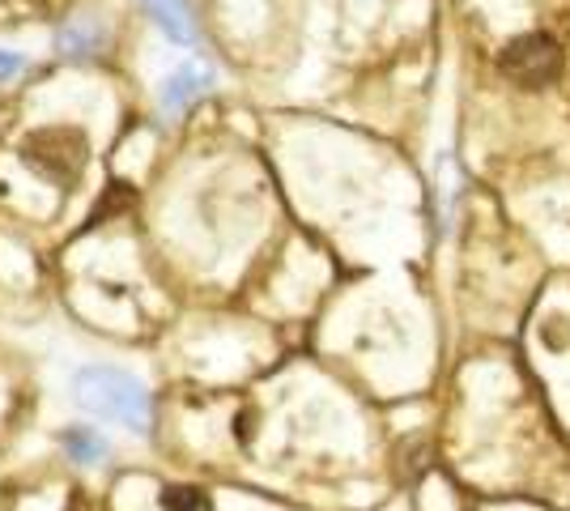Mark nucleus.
<instances>
[{
	"label": "nucleus",
	"mask_w": 570,
	"mask_h": 511,
	"mask_svg": "<svg viewBox=\"0 0 570 511\" xmlns=\"http://www.w3.org/2000/svg\"><path fill=\"white\" fill-rule=\"evenodd\" d=\"M22 163L56 188H77L86 167H90V137L81 128H69V124L35 128L22 141Z\"/></svg>",
	"instance_id": "2"
},
{
	"label": "nucleus",
	"mask_w": 570,
	"mask_h": 511,
	"mask_svg": "<svg viewBox=\"0 0 570 511\" xmlns=\"http://www.w3.org/2000/svg\"><path fill=\"white\" fill-rule=\"evenodd\" d=\"M163 508L167 511H214V503H209V494L196 487H170L167 494H163Z\"/></svg>",
	"instance_id": "7"
},
{
	"label": "nucleus",
	"mask_w": 570,
	"mask_h": 511,
	"mask_svg": "<svg viewBox=\"0 0 570 511\" xmlns=\"http://www.w3.org/2000/svg\"><path fill=\"white\" fill-rule=\"evenodd\" d=\"M26 65V56H18V51H4L0 48V77H13L18 69Z\"/></svg>",
	"instance_id": "8"
},
{
	"label": "nucleus",
	"mask_w": 570,
	"mask_h": 511,
	"mask_svg": "<svg viewBox=\"0 0 570 511\" xmlns=\"http://www.w3.org/2000/svg\"><path fill=\"white\" fill-rule=\"evenodd\" d=\"M65 452L81 464H98L107 456V443H102L90 426H69V431H65Z\"/></svg>",
	"instance_id": "6"
},
{
	"label": "nucleus",
	"mask_w": 570,
	"mask_h": 511,
	"mask_svg": "<svg viewBox=\"0 0 570 511\" xmlns=\"http://www.w3.org/2000/svg\"><path fill=\"white\" fill-rule=\"evenodd\" d=\"M72 396L77 405H86L90 414L116 417L128 431L145 435L154 422V401L137 375L119 371V366H81L72 375Z\"/></svg>",
	"instance_id": "1"
},
{
	"label": "nucleus",
	"mask_w": 570,
	"mask_h": 511,
	"mask_svg": "<svg viewBox=\"0 0 570 511\" xmlns=\"http://www.w3.org/2000/svg\"><path fill=\"white\" fill-rule=\"evenodd\" d=\"M499 69L520 86H546L562 73V51L549 35H520L502 48Z\"/></svg>",
	"instance_id": "3"
},
{
	"label": "nucleus",
	"mask_w": 570,
	"mask_h": 511,
	"mask_svg": "<svg viewBox=\"0 0 570 511\" xmlns=\"http://www.w3.org/2000/svg\"><path fill=\"white\" fill-rule=\"evenodd\" d=\"M149 18L167 30V39L175 43H196V22H191L188 0H145Z\"/></svg>",
	"instance_id": "5"
},
{
	"label": "nucleus",
	"mask_w": 570,
	"mask_h": 511,
	"mask_svg": "<svg viewBox=\"0 0 570 511\" xmlns=\"http://www.w3.org/2000/svg\"><path fill=\"white\" fill-rule=\"evenodd\" d=\"M209 86H214V73H209L200 60H184V65L167 77V86H163V107H167V111H184V107H191Z\"/></svg>",
	"instance_id": "4"
}]
</instances>
